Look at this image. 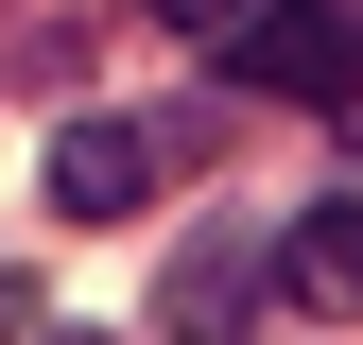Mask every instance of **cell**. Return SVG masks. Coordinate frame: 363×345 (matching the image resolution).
Masks as SVG:
<instances>
[{
    "instance_id": "1",
    "label": "cell",
    "mask_w": 363,
    "mask_h": 345,
    "mask_svg": "<svg viewBox=\"0 0 363 345\" xmlns=\"http://www.w3.org/2000/svg\"><path fill=\"white\" fill-rule=\"evenodd\" d=\"M208 69L242 86V104H311V121L363 156V0H259Z\"/></svg>"
},
{
    "instance_id": "2",
    "label": "cell",
    "mask_w": 363,
    "mask_h": 345,
    "mask_svg": "<svg viewBox=\"0 0 363 345\" xmlns=\"http://www.w3.org/2000/svg\"><path fill=\"white\" fill-rule=\"evenodd\" d=\"M173 156H191V139H156V121H69V139H52V207H69V225H139V207L173 190Z\"/></svg>"
},
{
    "instance_id": "3",
    "label": "cell",
    "mask_w": 363,
    "mask_h": 345,
    "mask_svg": "<svg viewBox=\"0 0 363 345\" xmlns=\"http://www.w3.org/2000/svg\"><path fill=\"white\" fill-rule=\"evenodd\" d=\"M277 293H294L311 328H346V311H363V190H311L294 225H277Z\"/></svg>"
},
{
    "instance_id": "4",
    "label": "cell",
    "mask_w": 363,
    "mask_h": 345,
    "mask_svg": "<svg viewBox=\"0 0 363 345\" xmlns=\"http://www.w3.org/2000/svg\"><path fill=\"white\" fill-rule=\"evenodd\" d=\"M242 276H277V242H191V276H173V328L191 345H242L259 311H242Z\"/></svg>"
},
{
    "instance_id": "5",
    "label": "cell",
    "mask_w": 363,
    "mask_h": 345,
    "mask_svg": "<svg viewBox=\"0 0 363 345\" xmlns=\"http://www.w3.org/2000/svg\"><path fill=\"white\" fill-rule=\"evenodd\" d=\"M35 345H104V328H35Z\"/></svg>"
}]
</instances>
